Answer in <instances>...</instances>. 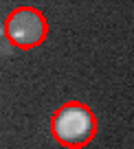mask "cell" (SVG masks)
Listing matches in <instances>:
<instances>
[{"label":"cell","mask_w":134,"mask_h":149,"mask_svg":"<svg viewBox=\"0 0 134 149\" xmlns=\"http://www.w3.org/2000/svg\"><path fill=\"white\" fill-rule=\"evenodd\" d=\"M97 132V121L90 107L81 101H68L55 110L51 118V134L68 149L86 147Z\"/></svg>","instance_id":"6da1fadb"},{"label":"cell","mask_w":134,"mask_h":149,"mask_svg":"<svg viewBox=\"0 0 134 149\" xmlns=\"http://www.w3.org/2000/svg\"><path fill=\"white\" fill-rule=\"evenodd\" d=\"M2 33L9 40V44L18 48H35L46 37V20L33 7H18L9 11L2 24Z\"/></svg>","instance_id":"7a4b0ae2"}]
</instances>
